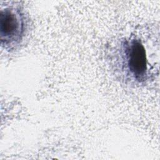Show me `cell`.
<instances>
[{
    "label": "cell",
    "mask_w": 160,
    "mask_h": 160,
    "mask_svg": "<svg viewBox=\"0 0 160 160\" xmlns=\"http://www.w3.org/2000/svg\"><path fill=\"white\" fill-rule=\"evenodd\" d=\"M112 55L115 69L123 79L141 84L150 78L151 64L145 44L139 36L131 35L121 39Z\"/></svg>",
    "instance_id": "1"
},
{
    "label": "cell",
    "mask_w": 160,
    "mask_h": 160,
    "mask_svg": "<svg viewBox=\"0 0 160 160\" xmlns=\"http://www.w3.org/2000/svg\"><path fill=\"white\" fill-rule=\"evenodd\" d=\"M28 29V19L19 6H7L0 12V39L1 46L12 49L23 41Z\"/></svg>",
    "instance_id": "2"
}]
</instances>
